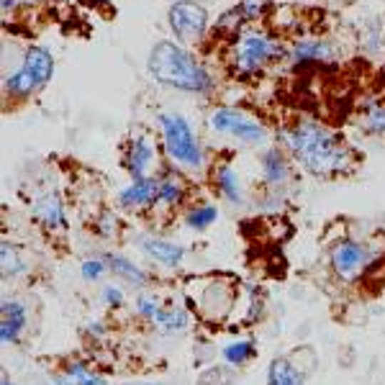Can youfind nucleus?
I'll use <instances>...</instances> for the list:
<instances>
[{"instance_id":"nucleus-27","label":"nucleus","mask_w":385,"mask_h":385,"mask_svg":"<svg viewBox=\"0 0 385 385\" xmlns=\"http://www.w3.org/2000/svg\"><path fill=\"white\" fill-rule=\"evenodd\" d=\"M237 8L242 11L247 24H260L275 8V0H237Z\"/></svg>"},{"instance_id":"nucleus-11","label":"nucleus","mask_w":385,"mask_h":385,"mask_svg":"<svg viewBox=\"0 0 385 385\" xmlns=\"http://www.w3.org/2000/svg\"><path fill=\"white\" fill-rule=\"evenodd\" d=\"M31 218L38 229H44L49 237H62L67 234V208H64L62 192L54 185H46L41 192H36L31 200Z\"/></svg>"},{"instance_id":"nucleus-6","label":"nucleus","mask_w":385,"mask_h":385,"mask_svg":"<svg viewBox=\"0 0 385 385\" xmlns=\"http://www.w3.org/2000/svg\"><path fill=\"white\" fill-rule=\"evenodd\" d=\"M329 270L342 285L365 282L380 267V252L365 239L339 237L329 247Z\"/></svg>"},{"instance_id":"nucleus-33","label":"nucleus","mask_w":385,"mask_h":385,"mask_svg":"<svg viewBox=\"0 0 385 385\" xmlns=\"http://www.w3.org/2000/svg\"><path fill=\"white\" fill-rule=\"evenodd\" d=\"M0 385H16V383H13V380H8L6 375H3V380H0Z\"/></svg>"},{"instance_id":"nucleus-3","label":"nucleus","mask_w":385,"mask_h":385,"mask_svg":"<svg viewBox=\"0 0 385 385\" xmlns=\"http://www.w3.org/2000/svg\"><path fill=\"white\" fill-rule=\"evenodd\" d=\"M285 57H288V46L260 24L244 26L242 31L231 38L229 46L231 72L239 80H252V77L262 75L270 64L280 62Z\"/></svg>"},{"instance_id":"nucleus-13","label":"nucleus","mask_w":385,"mask_h":385,"mask_svg":"<svg viewBox=\"0 0 385 385\" xmlns=\"http://www.w3.org/2000/svg\"><path fill=\"white\" fill-rule=\"evenodd\" d=\"M339 57V49L332 38L314 36V38H301L288 46V62L293 70H306V67H319V64H329Z\"/></svg>"},{"instance_id":"nucleus-28","label":"nucleus","mask_w":385,"mask_h":385,"mask_svg":"<svg viewBox=\"0 0 385 385\" xmlns=\"http://www.w3.org/2000/svg\"><path fill=\"white\" fill-rule=\"evenodd\" d=\"M162 308V298L157 293H149V290H141L139 295L134 298V311L139 319L149 321L152 324V319L157 316V311Z\"/></svg>"},{"instance_id":"nucleus-23","label":"nucleus","mask_w":385,"mask_h":385,"mask_svg":"<svg viewBox=\"0 0 385 385\" xmlns=\"http://www.w3.org/2000/svg\"><path fill=\"white\" fill-rule=\"evenodd\" d=\"M0 272H3V280H19L29 272V262H26L24 252L11 239L0 242Z\"/></svg>"},{"instance_id":"nucleus-14","label":"nucleus","mask_w":385,"mask_h":385,"mask_svg":"<svg viewBox=\"0 0 385 385\" xmlns=\"http://www.w3.org/2000/svg\"><path fill=\"white\" fill-rule=\"evenodd\" d=\"M157 192H160V175L157 178L131 180L126 188L118 190L115 205L128 213H152L157 203Z\"/></svg>"},{"instance_id":"nucleus-2","label":"nucleus","mask_w":385,"mask_h":385,"mask_svg":"<svg viewBox=\"0 0 385 385\" xmlns=\"http://www.w3.org/2000/svg\"><path fill=\"white\" fill-rule=\"evenodd\" d=\"M147 75L157 85L190 93V96H211L216 90L213 72L180 41H170V38L154 41V46L149 49Z\"/></svg>"},{"instance_id":"nucleus-32","label":"nucleus","mask_w":385,"mask_h":385,"mask_svg":"<svg viewBox=\"0 0 385 385\" xmlns=\"http://www.w3.org/2000/svg\"><path fill=\"white\" fill-rule=\"evenodd\" d=\"M11 8H16V0H3V13H8Z\"/></svg>"},{"instance_id":"nucleus-19","label":"nucleus","mask_w":385,"mask_h":385,"mask_svg":"<svg viewBox=\"0 0 385 385\" xmlns=\"http://www.w3.org/2000/svg\"><path fill=\"white\" fill-rule=\"evenodd\" d=\"M152 329L162 337H178L190 329V308L183 303H162L152 319Z\"/></svg>"},{"instance_id":"nucleus-34","label":"nucleus","mask_w":385,"mask_h":385,"mask_svg":"<svg viewBox=\"0 0 385 385\" xmlns=\"http://www.w3.org/2000/svg\"><path fill=\"white\" fill-rule=\"evenodd\" d=\"M126 385H160V383H126Z\"/></svg>"},{"instance_id":"nucleus-8","label":"nucleus","mask_w":385,"mask_h":385,"mask_svg":"<svg viewBox=\"0 0 385 385\" xmlns=\"http://www.w3.org/2000/svg\"><path fill=\"white\" fill-rule=\"evenodd\" d=\"M162 144L152 136V131L144 126H134L128 131L121 149V165L131 180L157 178L162 173Z\"/></svg>"},{"instance_id":"nucleus-29","label":"nucleus","mask_w":385,"mask_h":385,"mask_svg":"<svg viewBox=\"0 0 385 385\" xmlns=\"http://www.w3.org/2000/svg\"><path fill=\"white\" fill-rule=\"evenodd\" d=\"M106 272H108V262H106L103 255L85 257L83 262H80V277H83L85 282H98Z\"/></svg>"},{"instance_id":"nucleus-18","label":"nucleus","mask_w":385,"mask_h":385,"mask_svg":"<svg viewBox=\"0 0 385 385\" xmlns=\"http://www.w3.org/2000/svg\"><path fill=\"white\" fill-rule=\"evenodd\" d=\"M103 257H106V262H108V272L115 277V280L126 282V285L136 288L139 293L152 285V277H149V272L144 267H139L134 260H128V257L118 255V252H106Z\"/></svg>"},{"instance_id":"nucleus-22","label":"nucleus","mask_w":385,"mask_h":385,"mask_svg":"<svg viewBox=\"0 0 385 385\" xmlns=\"http://www.w3.org/2000/svg\"><path fill=\"white\" fill-rule=\"evenodd\" d=\"M306 375L293 357H272L267 365V385H306Z\"/></svg>"},{"instance_id":"nucleus-10","label":"nucleus","mask_w":385,"mask_h":385,"mask_svg":"<svg viewBox=\"0 0 385 385\" xmlns=\"http://www.w3.org/2000/svg\"><path fill=\"white\" fill-rule=\"evenodd\" d=\"M188 198H190V180L183 175V170L167 162L160 173V192H157L152 216H173L190 205Z\"/></svg>"},{"instance_id":"nucleus-30","label":"nucleus","mask_w":385,"mask_h":385,"mask_svg":"<svg viewBox=\"0 0 385 385\" xmlns=\"http://www.w3.org/2000/svg\"><path fill=\"white\" fill-rule=\"evenodd\" d=\"M101 303L108 308H121L123 303H126V293H123L121 285L108 282V285H103V290H101Z\"/></svg>"},{"instance_id":"nucleus-25","label":"nucleus","mask_w":385,"mask_h":385,"mask_svg":"<svg viewBox=\"0 0 385 385\" xmlns=\"http://www.w3.org/2000/svg\"><path fill=\"white\" fill-rule=\"evenodd\" d=\"M255 357H257V344L252 339H231L221 346V359L229 367H234V370L247 367Z\"/></svg>"},{"instance_id":"nucleus-17","label":"nucleus","mask_w":385,"mask_h":385,"mask_svg":"<svg viewBox=\"0 0 385 385\" xmlns=\"http://www.w3.org/2000/svg\"><path fill=\"white\" fill-rule=\"evenodd\" d=\"M211 178H213V188L224 200H229L231 205H244L247 200V192H244V183L242 175L237 173V167L231 162H218V165L211 167Z\"/></svg>"},{"instance_id":"nucleus-24","label":"nucleus","mask_w":385,"mask_h":385,"mask_svg":"<svg viewBox=\"0 0 385 385\" xmlns=\"http://www.w3.org/2000/svg\"><path fill=\"white\" fill-rule=\"evenodd\" d=\"M183 221L190 231H205L218 221V205L211 200H200V203H190L183 211Z\"/></svg>"},{"instance_id":"nucleus-4","label":"nucleus","mask_w":385,"mask_h":385,"mask_svg":"<svg viewBox=\"0 0 385 385\" xmlns=\"http://www.w3.org/2000/svg\"><path fill=\"white\" fill-rule=\"evenodd\" d=\"M154 121L160 128V144L167 162L183 170V173L203 175L205 167H208V157L203 152L198 131L190 126L185 115L175 113V111H160Z\"/></svg>"},{"instance_id":"nucleus-1","label":"nucleus","mask_w":385,"mask_h":385,"mask_svg":"<svg viewBox=\"0 0 385 385\" xmlns=\"http://www.w3.org/2000/svg\"><path fill=\"white\" fill-rule=\"evenodd\" d=\"M275 141L277 147L290 154L295 167L324 183L349 178L357 170V154L349 147V141L316 118L282 123L275 128Z\"/></svg>"},{"instance_id":"nucleus-21","label":"nucleus","mask_w":385,"mask_h":385,"mask_svg":"<svg viewBox=\"0 0 385 385\" xmlns=\"http://www.w3.org/2000/svg\"><path fill=\"white\" fill-rule=\"evenodd\" d=\"M357 126L362 128V134L385 139V98L370 96L359 103Z\"/></svg>"},{"instance_id":"nucleus-26","label":"nucleus","mask_w":385,"mask_h":385,"mask_svg":"<svg viewBox=\"0 0 385 385\" xmlns=\"http://www.w3.org/2000/svg\"><path fill=\"white\" fill-rule=\"evenodd\" d=\"M121 226H123L121 216L113 208H101L98 213H93V231L101 239H118Z\"/></svg>"},{"instance_id":"nucleus-7","label":"nucleus","mask_w":385,"mask_h":385,"mask_svg":"<svg viewBox=\"0 0 385 385\" xmlns=\"http://www.w3.org/2000/svg\"><path fill=\"white\" fill-rule=\"evenodd\" d=\"M208 128L218 136H229L239 144H250V147H262L270 141V128L265 126L257 115L247 113L234 106H216L211 108L205 118Z\"/></svg>"},{"instance_id":"nucleus-16","label":"nucleus","mask_w":385,"mask_h":385,"mask_svg":"<svg viewBox=\"0 0 385 385\" xmlns=\"http://www.w3.org/2000/svg\"><path fill=\"white\" fill-rule=\"evenodd\" d=\"M139 252L147 260H152L154 265H162V267H178V265L185 262L188 250L180 242H170L165 237H157V234H144L136 242Z\"/></svg>"},{"instance_id":"nucleus-20","label":"nucleus","mask_w":385,"mask_h":385,"mask_svg":"<svg viewBox=\"0 0 385 385\" xmlns=\"http://www.w3.org/2000/svg\"><path fill=\"white\" fill-rule=\"evenodd\" d=\"M54 383L57 385H111L101 372H96L88 362H83V359H77V357L62 359L59 370L54 372Z\"/></svg>"},{"instance_id":"nucleus-9","label":"nucleus","mask_w":385,"mask_h":385,"mask_svg":"<svg viewBox=\"0 0 385 385\" xmlns=\"http://www.w3.org/2000/svg\"><path fill=\"white\" fill-rule=\"evenodd\" d=\"M167 26L180 44H198L211 29V16L198 0H175L167 8Z\"/></svg>"},{"instance_id":"nucleus-15","label":"nucleus","mask_w":385,"mask_h":385,"mask_svg":"<svg viewBox=\"0 0 385 385\" xmlns=\"http://www.w3.org/2000/svg\"><path fill=\"white\" fill-rule=\"evenodd\" d=\"M29 329V306L21 298L3 295L0 303V342L6 346H16Z\"/></svg>"},{"instance_id":"nucleus-12","label":"nucleus","mask_w":385,"mask_h":385,"mask_svg":"<svg viewBox=\"0 0 385 385\" xmlns=\"http://www.w3.org/2000/svg\"><path fill=\"white\" fill-rule=\"evenodd\" d=\"M257 167H260V178H262V185L267 188L270 192H280L293 183L295 178V162L290 160V154L282 147H267L260 152V160H257Z\"/></svg>"},{"instance_id":"nucleus-35","label":"nucleus","mask_w":385,"mask_h":385,"mask_svg":"<svg viewBox=\"0 0 385 385\" xmlns=\"http://www.w3.org/2000/svg\"><path fill=\"white\" fill-rule=\"evenodd\" d=\"M38 385H57V383H54V380H51V383H38Z\"/></svg>"},{"instance_id":"nucleus-5","label":"nucleus","mask_w":385,"mask_h":385,"mask_svg":"<svg viewBox=\"0 0 385 385\" xmlns=\"http://www.w3.org/2000/svg\"><path fill=\"white\" fill-rule=\"evenodd\" d=\"M185 303L195 319L205 324H224L239 303V280L224 272L190 277L185 285Z\"/></svg>"},{"instance_id":"nucleus-31","label":"nucleus","mask_w":385,"mask_h":385,"mask_svg":"<svg viewBox=\"0 0 385 385\" xmlns=\"http://www.w3.org/2000/svg\"><path fill=\"white\" fill-rule=\"evenodd\" d=\"M85 332H88L93 339H101L103 334H106V327H103V321L93 319V321H88V324H85Z\"/></svg>"}]
</instances>
